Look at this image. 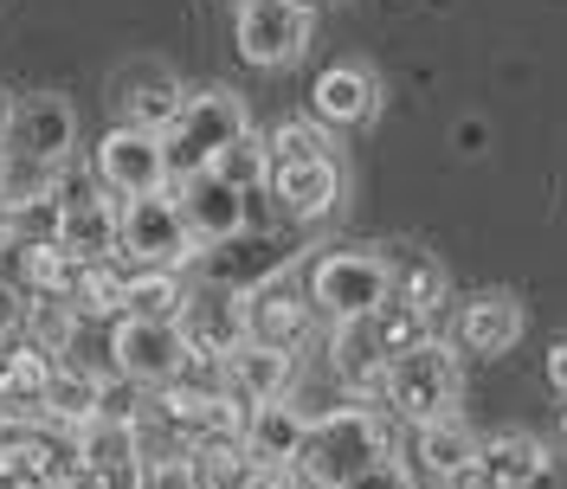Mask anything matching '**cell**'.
<instances>
[{"label": "cell", "mask_w": 567, "mask_h": 489, "mask_svg": "<svg viewBox=\"0 0 567 489\" xmlns=\"http://www.w3.org/2000/svg\"><path fill=\"white\" fill-rule=\"evenodd\" d=\"M27 226H33V207L0 200V251H20V245H27Z\"/></svg>", "instance_id": "28"}, {"label": "cell", "mask_w": 567, "mask_h": 489, "mask_svg": "<svg viewBox=\"0 0 567 489\" xmlns=\"http://www.w3.org/2000/svg\"><path fill=\"white\" fill-rule=\"evenodd\" d=\"M168 194H175V212H181V226H187V239L207 245V251L233 245L251 226V200L233 194L219 175H187V180H175Z\"/></svg>", "instance_id": "12"}, {"label": "cell", "mask_w": 567, "mask_h": 489, "mask_svg": "<svg viewBox=\"0 0 567 489\" xmlns=\"http://www.w3.org/2000/svg\"><path fill=\"white\" fill-rule=\"evenodd\" d=\"M246 129H251V116H246V97H239V91H226V84H213V91H187L175 129L162 136V148H168V180L207 175L213 162H219V148L239 142Z\"/></svg>", "instance_id": "2"}, {"label": "cell", "mask_w": 567, "mask_h": 489, "mask_svg": "<svg viewBox=\"0 0 567 489\" xmlns=\"http://www.w3.org/2000/svg\"><path fill=\"white\" fill-rule=\"evenodd\" d=\"M290 381H297V361L278 348H258V342H246V348L226 354V393L239 399V406H271V399H290Z\"/></svg>", "instance_id": "18"}, {"label": "cell", "mask_w": 567, "mask_h": 489, "mask_svg": "<svg viewBox=\"0 0 567 489\" xmlns=\"http://www.w3.org/2000/svg\"><path fill=\"white\" fill-rule=\"evenodd\" d=\"M561 438H567V419H561Z\"/></svg>", "instance_id": "36"}, {"label": "cell", "mask_w": 567, "mask_h": 489, "mask_svg": "<svg viewBox=\"0 0 567 489\" xmlns=\"http://www.w3.org/2000/svg\"><path fill=\"white\" fill-rule=\"evenodd\" d=\"M116 258H130L136 271H181L194 258V239L175 212V194H142L123 200L116 212Z\"/></svg>", "instance_id": "6"}, {"label": "cell", "mask_w": 567, "mask_h": 489, "mask_svg": "<svg viewBox=\"0 0 567 489\" xmlns=\"http://www.w3.org/2000/svg\"><path fill=\"white\" fill-rule=\"evenodd\" d=\"M97 187H104L110 200L123 207V200H142V194H168L175 180H168V148L162 136H142V129H110L97 142Z\"/></svg>", "instance_id": "8"}, {"label": "cell", "mask_w": 567, "mask_h": 489, "mask_svg": "<svg viewBox=\"0 0 567 489\" xmlns=\"http://www.w3.org/2000/svg\"><path fill=\"white\" fill-rule=\"evenodd\" d=\"M413 451H420V470L432 483H452V477H471V470H477L484 438H477L458 413H445V419H432V425L413 431Z\"/></svg>", "instance_id": "19"}, {"label": "cell", "mask_w": 567, "mask_h": 489, "mask_svg": "<svg viewBox=\"0 0 567 489\" xmlns=\"http://www.w3.org/2000/svg\"><path fill=\"white\" fill-rule=\"evenodd\" d=\"M181 303H187V278H181V271H130L123 315H142V322H175Z\"/></svg>", "instance_id": "25"}, {"label": "cell", "mask_w": 567, "mask_h": 489, "mask_svg": "<svg viewBox=\"0 0 567 489\" xmlns=\"http://www.w3.org/2000/svg\"><path fill=\"white\" fill-rule=\"evenodd\" d=\"M297 7H322V0H297Z\"/></svg>", "instance_id": "35"}, {"label": "cell", "mask_w": 567, "mask_h": 489, "mask_svg": "<svg viewBox=\"0 0 567 489\" xmlns=\"http://www.w3.org/2000/svg\"><path fill=\"white\" fill-rule=\"evenodd\" d=\"M246 451L251 464L265 470V477H278V470H297V451H303V438H310V413L303 406H290V399H271V406H251L246 413Z\"/></svg>", "instance_id": "15"}, {"label": "cell", "mask_w": 567, "mask_h": 489, "mask_svg": "<svg viewBox=\"0 0 567 489\" xmlns=\"http://www.w3.org/2000/svg\"><path fill=\"white\" fill-rule=\"evenodd\" d=\"M187 367V335L175 322H142V315H116L110 322V374L116 381L142 386V393H162L181 381Z\"/></svg>", "instance_id": "5"}, {"label": "cell", "mask_w": 567, "mask_h": 489, "mask_svg": "<svg viewBox=\"0 0 567 489\" xmlns=\"http://www.w3.org/2000/svg\"><path fill=\"white\" fill-rule=\"evenodd\" d=\"M523 303L509 296V290H491V296H477V303H464V322H458V348L464 354H503L523 342Z\"/></svg>", "instance_id": "20"}, {"label": "cell", "mask_w": 567, "mask_h": 489, "mask_svg": "<svg viewBox=\"0 0 567 489\" xmlns=\"http://www.w3.org/2000/svg\"><path fill=\"white\" fill-rule=\"evenodd\" d=\"M20 310H27V303H20V296L0 283V335H7V329H20Z\"/></svg>", "instance_id": "31"}, {"label": "cell", "mask_w": 567, "mask_h": 489, "mask_svg": "<svg viewBox=\"0 0 567 489\" xmlns=\"http://www.w3.org/2000/svg\"><path fill=\"white\" fill-rule=\"evenodd\" d=\"M233 39H239V52L251 65H290L310 45V7H297V0H239Z\"/></svg>", "instance_id": "11"}, {"label": "cell", "mask_w": 567, "mask_h": 489, "mask_svg": "<svg viewBox=\"0 0 567 489\" xmlns=\"http://www.w3.org/2000/svg\"><path fill=\"white\" fill-rule=\"evenodd\" d=\"M310 97H317L322 129H361V123H374V110H381V77L368 65H329Z\"/></svg>", "instance_id": "16"}, {"label": "cell", "mask_w": 567, "mask_h": 489, "mask_svg": "<svg viewBox=\"0 0 567 489\" xmlns=\"http://www.w3.org/2000/svg\"><path fill=\"white\" fill-rule=\"evenodd\" d=\"M548 470V451L529 431H496L477 451V483L484 489H535V477Z\"/></svg>", "instance_id": "21"}, {"label": "cell", "mask_w": 567, "mask_h": 489, "mask_svg": "<svg viewBox=\"0 0 567 489\" xmlns=\"http://www.w3.org/2000/svg\"><path fill=\"white\" fill-rule=\"evenodd\" d=\"M329 374L349 386L354 399H381L388 393V342H381L374 315L368 322H336V335H329Z\"/></svg>", "instance_id": "14"}, {"label": "cell", "mask_w": 567, "mask_h": 489, "mask_svg": "<svg viewBox=\"0 0 567 489\" xmlns=\"http://www.w3.org/2000/svg\"><path fill=\"white\" fill-rule=\"evenodd\" d=\"M393 271V296L388 303H406V310L432 315L439 303H445V264L439 258H425V251H400V258H388Z\"/></svg>", "instance_id": "23"}, {"label": "cell", "mask_w": 567, "mask_h": 489, "mask_svg": "<svg viewBox=\"0 0 567 489\" xmlns=\"http://www.w3.org/2000/svg\"><path fill=\"white\" fill-rule=\"evenodd\" d=\"M20 329H27V348L39 354H71V335H78V310L65 296H27L20 310Z\"/></svg>", "instance_id": "26"}, {"label": "cell", "mask_w": 567, "mask_h": 489, "mask_svg": "<svg viewBox=\"0 0 567 489\" xmlns=\"http://www.w3.org/2000/svg\"><path fill=\"white\" fill-rule=\"evenodd\" d=\"M271 194H278V207L297 219V226H317L329 212L342 207V168H336V155L329 162H290V168H271Z\"/></svg>", "instance_id": "17"}, {"label": "cell", "mask_w": 567, "mask_h": 489, "mask_svg": "<svg viewBox=\"0 0 567 489\" xmlns=\"http://www.w3.org/2000/svg\"><path fill=\"white\" fill-rule=\"evenodd\" d=\"M388 399L400 419L413 425H432V419H445L452 413V399H458V348H445V342H413L406 354H393L388 361Z\"/></svg>", "instance_id": "4"}, {"label": "cell", "mask_w": 567, "mask_h": 489, "mask_svg": "<svg viewBox=\"0 0 567 489\" xmlns=\"http://www.w3.org/2000/svg\"><path fill=\"white\" fill-rule=\"evenodd\" d=\"M310 315H317L310 290L290 278V271H278V278H265L258 290H246V342L278 348V354H297L303 348V335H310Z\"/></svg>", "instance_id": "10"}, {"label": "cell", "mask_w": 567, "mask_h": 489, "mask_svg": "<svg viewBox=\"0 0 567 489\" xmlns=\"http://www.w3.org/2000/svg\"><path fill=\"white\" fill-rule=\"evenodd\" d=\"M548 386H555V393L567 399V335L555 342V348H548Z\"/></svg>", "instance_id": "30"}, {"label": "cell", "mask_w": 567, "mask_h": 489, "mask_svg": "<svg viewBox=\"0 0 567 489\" xmlns=\"http://www.w3.org/2000/svg\"><path fill=\"white\" fill-rule=\"evenodd\" d=\"M7 187H13V155H7V142H0V200H7Z\"/></svg>", "instance_id": "32"}, {"label": "cell", "mask_w": 567, "mask_h": 489, "mask_svg": "<svg viewBox=\"0 0 567 489\" xmlns=\"http://www.w3.org/2000/svg\"><path fill=\"white\" fill-rule=\"evenodd\" d=\"M71 148H78V110L59 91H33L20 97L7 116V155L13 162H33V168H65Z\"/></svg>", "instance_id": "7"}, {"label": "cell", "mask_w": 567, "mask_h": 489, "mask_svg": "<svg viewBox=\"0 0 567 489\" xmlns=\"http://www.w3.org/2000/svg\"><path fill=\"white\" fill-rule=\"evenodd\" d=\"M97 393H104V374L91 367H59L52 386H45V419H59L65 431H84L97 419Z\"/></svg>", "instance_id": "22"}, {"label": "cell", "mask_w": 567, "mask_h": 489, "mask_svg": "<svg viewBox=\"0 0 567 489\" xmlns=\"http://www.w3.org/2000/svg\"><path fill=\"white\" fill-rule=\"evenodd\" d=\"M425 489H484V483H477V470H471V477H452V483H425Z\"/></svg>", "instance_id": "33"}, {"label": "cell", "mask_w": 567, "mask_h": 489, "mask_svg": "<svg viewBox=\"0 0 567 489\" xmlns=\"http://www.w3.org/2000/svg\"><path fill=\"white\" fill-rule=\"evenodd\" d=\"M207 175H219L233 194L258 200V194L271 187V148H265V136H258V129H246L239 142H226V148H219V162H213Z\"/></svg>", "instance_id": "24"}, {"label": "cell", "mask_w": 567, "mask_h": 489, "mask_svg": "<svg viewBox=\"0 0 567 489\" xmlns=\"http://www.w3.org/2000/svg\"><path fill=\"white\" fill-rule=\"evenodd\" d=\"M175 329L187 335V354L226 361L233 348H246V296L239 290H219V283H200V290H187Z\"/></svg>", "instance_id": "13"}, {"label": "cell", "mask_w": 567, "mask_h": 489, "mask_svg": "<svg viewBox=\"0 0 567 489\" xmlns=\"http://www.w3.org/2000/svg\"><path fill=\"white\" fill-rule=\"evenodd\" d=\"M110 104L123 116V129H142V136H168L175 129L181 104H187V84L162 59H130L110 84Z\"/></svg>", "instance_id": "9"}, {"label": "cell", "mask_w": 567, "mask_h": 489, "mask_svg": "<svg viewBox=\"0 0 567 489\" xmlns=\"http://www.w3.org/2000/svg\"><path fill=\"white\" fill-rule=\"evenodd\" d=\"M303 290L329 322H368V315L388 310L393 296L388 251H322L310 264V278H303Z\"/></svg>", "instance_id": "3"}, {"label": "cell", "mask_w": 567, "mask_h": 489, "mask_svg": "<svg viewBox=\"0 0 567 489\" xmlns=\"http://www.w3.org/2000/svg\"><path fill=\"white\" fill-rule=\"evenodd\" d=\"M381 457H393V438H388V419L374 406H329V413L310 419V438L297 451V483L303 489H349Z\"/></svg>", "instance_id": "1"}, {"label": "cell", "mask_w": 567, "mask_h": 489, "mask_svg": "<svg viewBox=\"0 0 567 489\" xmlns=\"http://www.w3.org/2000/svg\"><path fill=\"white\" fill-rule=\"evenodd\" d=\"M271 148V168H290V162H329V136H322L317 116H284L278 129L265 136Z\"/></svg>", "instance_id": "27"}, {"label": "cell", "mask_w": 567, "mask_h": 489, "mask_svg": "<svg viewBox=\"0 0 567 489\" xmlns=\"http://www.w3.org/2000/svg\"><path fill=\"white\" fill-rule=\"evenodd\" d=\"M349 489H413V470H406L400 457H381V464H374L368 477H354Z\"/></svg>", "instance_id": "29"}, {"label": "cell", "mask_w": 567, "mask_h": 489, "mask_svg": "<svg viewBox=\"0 0 567 489\" xmlns=\"http://www.w3.org/2000/svg\"><path fill=\"white\" fill-rule=\"evenodd\" d=\"M7 116H13V104H7V97H0V142H7Z\"/></svg>", "instance_id": "34"}]
</instances>
